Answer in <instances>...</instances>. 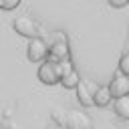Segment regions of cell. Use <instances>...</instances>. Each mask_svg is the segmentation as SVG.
Returning a JSON list of instances; mask_svg holds the SVG:
<instances>
[{
  "label": "cell",
  "mask_w": 129,
  "mask_h": 129,
  "mask_svg": "<svg viewBox=\"0 0 129 129\" xmlns=\"http://www.w3.org/2000/svg\"><path fill=\"white\" fill-rule=\"evenodd\" d=\"M26 56L30 62H44L48 58V44L44 38L34 36L28 38V46H26Z\"/></svg>",
  "instance_id": "cell-1"
},
{
  "label": "cell",
  "mask_w": 129,
  "mask_h": 129,
  "mask_svg": "<svg viewBox=\"0 0 129 129\" xmlns=\"http://www.w3.org/2000/svg\"><path fill=\"white\" fill-rule=\"evenodd\" d=\"M64 58H71V48H69V40L62 32H56L52 44L48 46V60L52 62H58V60H64Z\"/></svg>",
  "instance_id": "cell-2"
},
{
  "label": "cell",
  "mask_w": 129,
  "mask_h": 129,
  "mask_svg": "<svg viewBox=\"0 0 129 129\" xmlns=\"http://www.w3.org/2000/svg\"><path fill=\"white\" fill-rule=\"evenodd\" d=\"M99 85L87 81V79H81V83L77 85V101L81 107H95V93H97Z\"/></svg>",
  "instance_id": "cell-3"
},
{
  "label": "cell",
  "mask_w": 129,
  "mask_h": 129,
  "mask_svg": "<svg viewBox=\"0 0 129 129\" xmlns=\"http://www.w3.org/2000/svg\"><path fill=\"white\" fill-rule=\"evenodd\" d=\"M64 127L67 129H93V119L81 111V109H71L67 111V117H64Z\"/></svg>",
  "instance_id": "cell-4"
},
{
  "label": "cell",
  "mask_w": 129,
  "mask_h": 129,
  "mask_svg": "<svg viewBox=\"0 0 129 129\" xmlns=\"http://www.w3.org/2000/svg\"><path fill=\"white\" fill-rule=\"evenodd\" d=\"M12 28H14L20 36H26V38H34V36H36V32H38L36 22H34L30 16H26V14L16 16V18L12 20Z\"/></svg>",
  "instance_id": "cell-5"
},
{
  "label": "cell",
  "mask_w": 129,
  "mask_h": 129,
  "mask_svg": "<svg viewBox=\"0 0 129 129\" xmlns=\"http://www.w3.org/2000/svg\"><path fill=\"white\" fill-rule=\"evenodd\" d=\"M36 77H38V81L42 83V85H56L58 81H60V77H58V73H56V64L52 62V60H44V62H40V67H38V73H36Z\"/></svg>",
  "instance_id": "cell-6"
},
{
  "label": "cell",
  "mask_w": 129,
  "mask_h": 129,
  "mask_svg": "<svg viewBox=\"0 0 129 129\" xmlns=\"http://www.w3.org/2000/svg\"><path fill=\"white\" fill-rule=\"evenodd\" d=\"M109 89H111L113 99L129 95V77H127V75H123V73L113 75V79H111V83H109Z\"/></svg>",
  "instance_id": "cell-7"
},
{
  "label": "cell",
  "mask_w": 129,
  "mask_h": 129,
  "mask_svg": "<svg viewBox=\"0 0 129 129\" xmlns=\"http://www.w3.org/2000/svg\"><path fill=\"white\" fill-rule=\"evenodd\" d=\"M113 111L119 119H129V95L117 97L115 103H113Z\"/></svg>",
  "instance_id": "cell-8"
},
{
  "label": "cell",
  "mask_w": 129,
  "mask_h": 129,
  "mask_svg": "<svg viewBox=\"0 0 129 129\" xmlns=\"http://www.w3.org/2000/svg\"><path fill=\"white\" fill-rule=\"evenodd\" d=\"M111 101H113V95H111L109 85H105V87L99 85V89H97V93H95V105H97V107H107Z\"/></svg>",
  "instance_id": "cell-9"
},
{
  "label": "cell",
  "mask_w": 129,
  "mask_h": 129,
  "mask_svg": "<svg viewBox=\"0 0 129 129\" xmlns=\"http://www.w3.org/2000/svg\"><path fill=\"white\" fill-rule=\"evenodd\" d=\"M64 89H77V85L81 83V75L77 73V71H71L69 75H64V77H60V81H58Z\"/></svg>",
  "instance_id": "cell-10"
},
{
  "label": "cell",
  "mask_w": 129,
  "mask_h": 129,
  "mask_svg": "<svg viewBox=\"0 0 129 129\" xmlns=\"http://www.w3.org/2000/svg\"><path fill=\"white\" fill-rule=\"evenodd\" d=\"M54 64H56V73H58V77H64V75H69L71 71H75V67H73V60H71V58L58 60V62H54Z\"/></svg>",
  "instance_id": "cell-11"
},
{
  "label": "cell",
  "mask_w": 129,
  "mask_h": 129,
  "mask_svg": "<svg viewBox=\"0 0 129 129\" xmlns=\"http://www.w3.org/2000/svg\"><path fill=\"white\" fill-rule=\"evenodd\" d=\"M119 73H123V75L129 77V52H125L121 56V60H119Z\"/></svg>",
  "instance_id": "cell-12"
},
{
  "label": "cell",
  "mask_w": 129,
  "mask_h": 129,
  "mask_svg": "<svg viewBox=\"0 0 129 129\" xmlns=\"http://www.w3.org/2000/svg\"><path fill=\"white\" fill-rule=\"evenodd\" d=\"M18 4H20V0H4L2 8H4V10H14Z\"/></svg>",
  "instance_id": "cell-13"
},
{
  "label": "cell",
  "mask_w": 129,
  "mask_h": 129,
  "mask_svg": "<svg viewBox=\"0 0 129 129\" xmlns=\"http://www.w3.org/2000/svg\"><path fill=\"white\" fill-rule=\"evenodd\" d=\"M109 4H111L113 8H123V6L129 4V0H109Z\"/></svg>",
  "instance_id": "cell-14"
},
{
  "label": "cell",
  "mask_w": 129,
  "mask_h": 129,
  "mask_svg": "<svg viewBox=\"0 0 129 129\" xmlns=\"http://www.w3.org/2000/svg\"><path fill=\"white\" fill-rule=\"evenodd\" d=\"M46 129H58V127H54V125H48V127H46Z\"/></svg>",
  "instance_id": "cell-15"
},
{
  "label": "cell",
  "mask_w": 129,
  "mask_h": 129,
  "mask_svg": "<svg viewBox=\"0 0 129 129\" xmlns=\"http://www.w3.org/2000/svg\"><path fill=\"white\" fill-rule=\"evenodd\" d=\"M2 4H4V0H0V8H2Z\"/></svg>",
  "instance_id": "cell-16"
},
{
  "label": "cell",
  "mask_w": 129,
  "mask_h": 129,
  "mask_svg": "<svg viewBox=\"0 0 129 129\" xmlns=\"http://www.w3.org/2000/svg\"><path fill=\"white\" fill-rule=\"evenodd\" d=\"M60 129H64V127H60Z\"/></svg>",
  "instance_id": "cell-17"
},
{
  "label": "cell",
  "mask_w": 129,
  "mask_h": 129,
  "mask_svg": "<svg viewBox=\"0 0 129 129\" xmlns=\"http://www.w3.org/2000/svg\"><path fill=\"white\" fill-rule=\"evenodd\" d=\"M0 129H2V125H0Z\"/></svg>",
  "instance_id": "cell-18"
}]
</instances>
